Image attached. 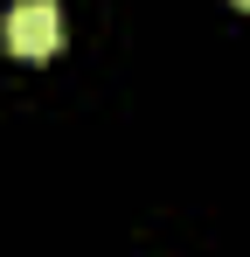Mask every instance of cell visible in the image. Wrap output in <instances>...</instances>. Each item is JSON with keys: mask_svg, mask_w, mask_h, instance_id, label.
<instances>
[{"mask_svg": "<svg viewBox=\"0 0 250 257\" xmlns=\"http://www.w3.org/2000/svg\"><path fill=\"white\" fill-rule=\"evenodd\" d=\"M0 42L14 49V56H28V63L56 56V49H63V7H56V0H14V7L0 14Z\"/></svg>", "mask_w": 250, "mask_h": 257, "instance_id": "1", "label": "cell"}, {"mask_svg": "<svg viewBox=\"0 0 250 257\" xmlns=\"http://www.w3.org/2000/svg\"><path fill=\"white\" fill-rule=\"evenodd\" d=\"M236 7H250V0H236Z\"/></svg>", "mask_w": 250, "mask_h": 257, "instance_id": "2", "label": "cell"}]
</instances>
